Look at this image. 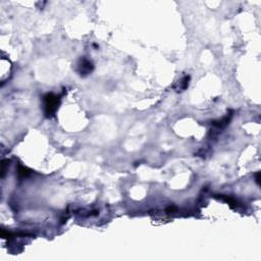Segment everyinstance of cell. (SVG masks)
<instances>
[{
    "instance_id": "1",
    "label": "cell",
    "mask_w": 261,
    "mask_h": 261,
    "mask_svg": "<svg viewBox=\"0 0 261 261\" xmlns=\"http://www.w3.org/2000/svg\"><path fill=\"white\" fill-rule=\"evenodd\" d=\"M44 112L47 117L54 115L59 105V96H56L52 93H47L44 97Z\"/></svg>"
},
{
    "instance_id": "2",
    "label": "cell",
    "mask_w": 261,
    "mask_h": 261,
    "mask_svg": "<svg viewBox=\"0 0 261 261\" xmlns=\"http://www.w3.org/2000/svg\"><path fill=\"white\" fill-rule=\"evenodd\" d=\"M93 68H94V66H93V64H92V62L88 60V59H86V58L81 59L80 62H79V64H78V72H79V74L83 77L91 74Z\"/></svg>"
},
{
    "instance_id": "3",
    "label": "cell",
    "mask_w": 261,
    "mask_h": 261,
    "mask_svg": "<svg viewBox=\"0 0 261 261\" xmlns=\"http://www.w3.org/2000/svg\"><path fill=\"white\" fill-rule=\"evenodd\" d=\"M189 80H190V77H185V78L183 79V80H181V82H180V87L179 89L181 90H185L188 88V86H189Z\"/></svg>"
},
{
    "instance_id": "4",
    "label": "cell",
    "mask_w": 261,
    "mask_h": 261,
    "mask_svg": "<svg viewBox=\"0 0 261 261\" xmlns=\"http://www.w3.org/2000/svg\"><path fill=\"white\" fill-rule=\"evenodd\" d=\"M18 174H20V178H25V176H28L30 174V170L28 168L22 166V165H20V167H18Z\"/></svg>"
},
{
    "instance_id": "5",
    "label": "cell",
    "mask_w": 261,
    "mask_h": 261,
    "mask_svg": "<svg viewBox=\"0 0 261 261\" xmlns=\"http://www.w3.org/2000/svg\"><path fill=\"white\" fill-rule=\"evenodd\" d=\"M259 174H259V172L256 174V182H257V183H258V184H259Z\"/></svg>"
}]
</instances>
